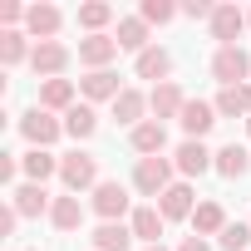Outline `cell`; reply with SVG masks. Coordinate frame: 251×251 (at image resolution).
Here are the masks:
<instances>
[{
    "mask_svg": "<svg viewBox=\"0 0 251 251\" xmlns=\"http://www.w3.org/2000/svg\"><path fill=\"white\" fill-rule=\"evenodd\" d=\"M59 182H64V192H94L103 177H99V158L89 153V148H69L64 158H59Z\"/></svg>",
    "mask_w": 251,
    "mask_h": 251,
    "instance_id": "cell-1",
    "label": "cell"
},
{
    "mask_svg": "<svg viewBox=\"0 0 251 251\" xmlns=\"http://www.w3.org/2000/svg\"><path fill=\"white\" fill-rule=\"evenodd\" d=\"M173 173H177V168H173V158H138V163H133V192L158 202V197L177 182Z\"/></svg>",
    "mask_w": 251,
    "mask_h": 251,
    "instance_id": "cell-2",
    "label": "cell"
},
{
    "mask_svg": "<svg viewBox=\"0 0 251 251\" xmlns=\"http://www.w3.org/2000/svg\"><path fill=\"white\" fill-rule=\"evenodd\" d=\"M59 133H64V118H59V113H50V108H40V103L20 113V138H25L30 148H54Z\"/></svg>",
    "mask_w": 251,
    "mask_h": 251,
    "instance_id": "cell-3",
    "label": "cell"
},
{
    "mask_svg": "<svg viewBox=\"0 0 251 251\" xmlns=\"http://www.w3.org/2000/svg\"><path fill=\"white\" fill-rule=\"evenodd\" d=\"M212 79H217L222 89H236V84H246V79H251V54H246L241 45H226V50H217V54H212Z\"/></svg>",
    "mask_w": 251,
    "mask_h": 251,
    "instance_id": "cell-4",
    "label": "cell"
},
{
    "mask_svg": "<svg viewBox=\"0 0 251 251\" xmlns=\"http://www.w3.org/2000/svg\"><path fill=\"white\" fill-rule=\"evenodd\" d=\"M128 187H123V182H113V177H103L99 187H94V197H89V207L99 212V222H123V217H133L128 212Z\"/></svg>",
    "mask_w": 251,
    "mask_h": 251,
    "instance_id": "cell-5",
    "label": "cell"
},
{
    "mask_svg": "<svg viewBox=\"0 0 251 251\" xmlns=\"http://www.w3.org/2000/svg\"><path fill=\"white\" fill-rule=\"evenodd\" d=\"M69 59H74V50H69L64 40H45V45H35V54H30V69L40 74V84H45V79H64Z\"/></svg>",
    "mask_w": 251,
    "mask_h": 251,
    "instance_id": "cell-6",
    "label": "cell"
},
{
    "mask_svg": "<svg viewBox=\"0 0 251 251\" xmlns=\"http://www.w3.org/2000/svg\"><path fill=\"white\" fill-rule=\"evenodd\" d=\"M212 163H217V153H212L207 143H197V138H182V143H177V153H173V168H177V177H182V182H192V177L212 173Z\"/></svg>",
    "mask_w": 251,
    "mask_h": 251,
    "instance_id": "cell-7",
    "label": "cell"
},
{
    "mask_svg": "<svg viewBox=\"0 0 251 251\" xmlns=\"http://www.w3.org/2000/svg\"><path fill=\"white\" fill-rule=\"evenodd\" d=\"M59 30H64V10H59V5H50V0L30 5V15H25V35H30L35 45H45V40H59Z\"/></svg>",
    "mask_w": 251,
    "mask_h": 251,
    "instance_id": "cell-8",
    "label": "cell"
},
{
    "mask_svg": "<svg viewBox=\"0 0 251 251\" xmlns=\"http://www.w3.org/2000/svg\"><path fill=\"white\" fill-rule=\"evenodd\" d=\"M207 25H212L217 50H226V45H236V40H241V30H246V10H241V5H217Z\"/></svg>",
    "mask_w": 251,
    "mask_h": 251,
    "instance_id": "cell-9",
    "label": "cell"
},
{
    "mask_svg": "<svg viewBox=\"0 0 251 251\" xmlns=\"http://www.w3.org/2000/svg\"><path fill=\"white\" fill-rule=\"evenodd\" d=\"M10 207H15L20 217H50L54 197L45 192V182H15V187H10Z\"/></svg>",
    "mask_w": 251,
    "mask_h": 251,
    "instance_id": "cell-10",
    "label": "cell"
},
{
    "mask_svg": "<svg viewBox=\"0 0 251 251\" xmlns=\"http://www.w3.org/2000/svg\"><path fill=\"white\" fill-rule=\"evenodd\" d=\"M158 212L168 217V222H192V212H197V192H192V182H173L163 197H158Z\"/></svg>",
    "mask_w": 251,
    "mask_h": 251,
    "instance_id": "cell-11",
    "label": "cell"
},
{
    "mask_svg": "<svg viewBox=\"0 0 251 251\" xmlns=\"http://www.w3.org/2000/svg\"><path fill=\"white\" fill-rule=\"evenodd\" d=\"M128 226H133V236H138L143 246H163V231H168V217L158 212V202H143V207H133Z\"/></svg>",
    "mask_w": 251,
    "mask_h": 251,
    "instance_id": "cell-12",
    "label": "cell"
},
{
    "mask_svg": "<svg viewBox=\"0 0 251 251\" xmlns=\"http://www.w3.org/2000/svg\"><path fill=\"white\" fill-rule=\"evenodd\" d=\"M113 59H118V40H113V35H84V40H79V64H84L89 74H94V69H108Z\"/></svg>",
    "mask_w": 251,
    "mask_h": 251,
    "instance_id": "cell-13",
    "label": "cell"
},
{
    "mask_svg": "<svg viewBox=\"0 0 251 251\" xmlns=\"http://www.w3.org/2000/svg\"><path fill=\"white\" fill-rule=\"evenodd\" d=\"M128 148L138 158H163L168 153V128H163L158 118H148V123H138V128L128 133Z\"/></svg>",
    "mask_w": 251,
    "mask_h": 251,
    "instance_id": "cell-14",
    "label": "cell"
},
{
    "mask_svg": "<svg viewBox=\"0 0 251 251\" xmlns=\"http://www.w3.org/2000/svg\"><path fill=\"white\" fill-rule=\"evenodd\" d=\"M148 113H153V108H148V94H143V89H123V94L113 99V118H118L128 133L138 128V123H148Z\"/></svg>",
    "mask_w": 251,
    "mask_h": 251,
    "instance_id": "cell-15",
    "label": "cell"
},
{
    "mask_svg": "<svg viewBox=\"0 0 251 251\" xmlns=\"http://www.w3.org/2000/svg\"><path fill=\"white\" fill-rule=\"evenodd\" d=\"M123 89H128V84H118V74H113V69H94V74H84V79H79V94H84V103H103V99L113 103Z\"/></svg>",
    "mask_w": 251,
    "mask_h": 251,
    "instance_id": "cell-16",
    "label": "cell"
},
{
    "mask_svg": "<svg viewBox=\"0 0 251 251\" xmlns=\"http://www.w3.org/2000/svg\"><path fill=\"white\" fill-rule=\"evenodd\" d=\"M74 94H79V84H74V79H45V84H40V108H50V113H59V118H64V113L79 103Z\"/></svg>",
    "mask_w": 251,
    "mask_h": 251,
    "instance_id": "cell-17",
    "label": "cell"
},
{
    "mask_svg": "<svg viewBox=\"0 0 251 251\" xmlns=\"http://www.w3.org/2000/svg\"><path fill=\"white\" fill-rule=\"evenodd\" d=\"M148 108H153V118L158 123H168V118H182V108H187V94L168 79V84H158L153 94H148Z\"/></svg>",
    "mask_w": 251,
    "mask_h": 251,
    "instance_id": "cell-18",
    "label": "cell"
},
{
    "mask_svg": "<svg viewBox=\"0 0 251 251\" xmlns=\"http://www.w3.org/2000/svg\"><path fill=\"white\" fill-rule=\"evenodd\" d=\"M133 74H138V79H153V89H158V84H168V74H173V54H168L163 45H153V50H143V54L133 59Z\"/></svg>",
    "mask_w": 251,
    "mask_h": 251,
    "instance_id": "cell-19",
    "label": "cell"
},
{
    "mask_svg": "<svg viewBox=\"0 0 251 251\" xmlns=\"http://www.w3.org/2000/svg\"><path fill=\"white\" fill-rule=\"evenodd\" d=\"M177 123H182V133H187V138H197V143H202V138L212 133V123H217V108H212V103H202V99H187V108H182V118H177Z\"/></svg>",
    "mask_w": 251,
    "mask_h": 251,
    "instance_id": "cell-20",
    "label": "cell"
},
{
    "mask_svg": "<svg viewBox=\"0 0 251 251\" xmlns=\"http://www.w3.org/2000/svg\"><path fill=\"white\" fill-rule=\"evenodd\" d=\"M20 173H25V182H50V177H59V158L50 148H30V153H20Z\"/></svg>",
    "mask_w": 251,
    "mask_h": 251,
    "instance_id": "cell-21",
    "label": "cell"
},
{
    "mask_svg": "<svg viewBox=\"0 0 251 251\" xmlns=\"http://www.w3.org/2000/svg\"><path fill=\"white\" fill-rule=\"evenodd\" d=\"M50 226H54V231H64V236H69V231H79V226H84V202H79L74 192L54 197V207H50Z\"/></svg>",
    "mask_w": 251,
    "mask_h": 251,
    "instance_id": "cell-22",
    "label": "cell"
},
{
    "mask_svg": "<svg viewBox=\"0 0 251 251\" xmlns=\"http://www.w3.org/2000/svg\"><path fill=\"white\" fill-rule=\"evenodd\" d=\"M212 108H217V118H251V84H236V89H217Z\"/></svg>",
    "mask_w": 251,
    "mask_h": 251,
    "instance_id": "cell-23",
    "label": "cell"
},
{
    "mask_svg": "<svg viewBox=\"0 0 251 251\" xmlns=\"http://www.w3.org/2000/svg\"><path fill=\"white\" fill-rule=\"evenodd\" d=\"M113 40H118V50H128V54H143V50H153L143 15H123V20H118V30H113Z\"/></svg>",
    "mask_w": 251,
    "mask_h": 251,
    "instance_id": "cell-24",
    "label": "cell"
},
{
    "mask_svg": "<svg viewBox=\"0 0 251 251\" xmlns=\"http://www.w3.org/2000/svg\"><path fill=\"white\" fill-rule=\"evenodd\" d=\"M128 246H133L128 222H99L94 226V251H128Z\"/></svg>",
    "mask_w": 251,
    "mask_h": 251,
    "instance_id": "cell-25",
    "label": "cell"
},
{
    "mask_svg": "<svg viewBox=\"0 0 251 251\" xmlns=\"http://www.w3.org/2000/svg\"><path fill=\"white\" fill-rule=\"evenodd\" d=\"M226 182H236V177H246L251 173V153L241 148V143H226V148H217V163H212Z\"/></svg>",
    "mask_w": 251,
    "mask_h": 251,
    "instance_id": "cell-26",
    "label": "cell"
},
{
    "mask_svg": "<svg viewBox=\"0 0 251 251\" xmlns=\"http://www.w3.org/2000/svg\"><path fill=\"white\" fill-rule=\"evenodd\" d=\"M226 231V212H222V202H197V212H192V236H222Z\"/></svg>",
    "mask_w": 251,
    "mask_h": 251,
    "instance_id": "cell-27",
    "label": "cell"
},
{
    "mask_svg": "<svg viewBox=\"0 0 251 251\" xmlns=\"http://www.w3.org/2000/svg\"><path fill=\"white\" fill-rule=\"evenodd\" d=\"M30 54H35V45H30V35H25V30H0V64H5V69L25 64Z\"/></svg>",
    "mask_w": 251,
    "mask_h": 251,
    "instance_id": "cell-28",
    "label": "cell"
},
{
    "mask_svg": "<svg viewBox=\"0 0 251 251\" xmlns=\"http://www.w3.org/2000/svg\"><path fill=\"white\" fill-rule=\"evenodd\" d=\"M64 133H69L74 143H84V138L99 133V113H94V103H74V108L64 113Z\"/></svg>",
    "mask_w": 251,
    "mask_h": 251,
    "instance_id": "cell-29",
    "label": "cell"
},
{
    "mask_svg": "<svg viewBox=\"0 0 251 251\" xmlns=\"http://www.w3.org/2000/svg\"><path fill=\"white\" fill-rule=\"evenodd\" d=\"M79 30L84 35H103V25L113 20V5H103V0H89V5H79Z\"/></svg>",
    "mask_w": 251,
    "mask_h": 251,
    "instance_id": "cell-30",
    "label": "cell"
},
{
    "mask_svg": "<svg viewBox=\"0 0 251 251\" xmlns=\"http://www.w3.org/2000/svg\"><path fill=\"white\" fill-rule=\"evenodd\" d=\"M138 15H143V25L153 30V25H173V20L182 15V5H173V0H143Z\"/></svg>",
    "mask_w": 251,
    "mask_h": 251,
    "instance_id": "cell-31",
    "label": "cell"
},
{
    "mask_svg": "<svg viewBox=\"0 0 251 251\" xmlns=\"http://www.w3.org/2000/svg\"><path fill=\"white\" fill-rule=\"evenodd\" d=\"M217 241H222V251H246L251 246V222H226V231Z\"/></svg>",
    "mask_w": 251,
    "mask_h": 251,
    "instance_id": "cell-32",
    "label": "cell"
},
{
    "mask_svg": "<svg viewBox=\"0 0 251 251\" xmlns=\"http://www.w3.org/2000/svg\"><path fill=\"white\" fill-rule=\"evenodd\" d=\"M212 10H217L212 0H182V15L187 20H212Z\"/></svg>",
    "mask_w": 251,
    "mask_h": 251,
    "instance_id": "cell-33",
    "label": "cell"
},
{
    "mask_svg": "<svg viewBox=\"0 0 251 251\" xmlns=\"http://www.w3.org/2000/svg\"><path fill=\"white\" fill-rule=\"evenodd\" d=\"M20 177V158L15 153H0V182H15Z\"/></svg>",
    "mask_w": 251,
    "mask_h": 251,
    "instance_id": "cell-34",
    "label": "cell"
},
{
    "mask_svg": "<svg viewBox=\"0 0 251 251\" xmlns=\"http://www.w3.org/2000/svg\"><path fill=\"white\" fill-rule=\"evenodd\" d=\"M15 226H20V212L5 202V207H0V236H15Z\"/></svg>",
    "mask_w": 251,
    "mask_h": 251,
    "instance_id": "cell-35",
    "label": "cell"
},
{
    "mask_svg": "<svg viewBox=\"0 0 251 251\" xmlns=\"http://www.w3.org/2000/svg\"><path fill=\"white\" fill-rule=\"evenodd\" d=\"M177 251H212V241H207V236H182Z\"/></svg>",
    "mask_w": 251,
    "mask_h": 251,
    "instance_id": "cell-36",
    "label": "cell"
},
{
    "mask_svg": "<svg viewBox=\"0 0 251 251\" xmlns=\"http://www.w3.org/2000/svg\"><path fill=\"white\" fill-rule=\"evenodd\" d=\"M143 251H168V246H143Z\"/></svg>",
    "mask_w": 251,
    "mask_h": 251,
    "instance_id": "cell-37",
    "label": "cell"
},
{
    "mask_svg": "<svg viewBox=\"0 0 251 251\" xmlns=\"http://www.w3.org/2000/svg\"><path fill=\"white\" fill-rule=\"evenodd\" d=\"M246 138H251V118H246Z\"/></svg>",
    "mask_w": 251,
    "mask_h": 251,
    "instance_id": "cell-38",
    "label": "cell"
},
{
    "mask_svg": "<svg viewBox=\"0 0 251 251\" xmlns=\"http://www.w3.org/2000/svg\"><path fill=\"white\" fill-rule=\"evenodd\" d=\"M246 25H251V10H246Z\"/></svg>",
    "mask_w": 251,
    "mask_h": 251,
    "instance_id": "cell-39",
    "label": "cell"
},
{
    "mask_svg": "<svg viewBox=\"0 0 251 251\" xmlns=\"http://www.w3.org/2000/svg\"><path fill=\"white\" fill-rule=\"evenodd\" d=\"M30 251H35V246H30Z\"/></svg>",
    "mask_w": 251,
    "mask_h": 251,
    "instance_id": "cell-40",
    "label": "cell"
}]
</instances>
